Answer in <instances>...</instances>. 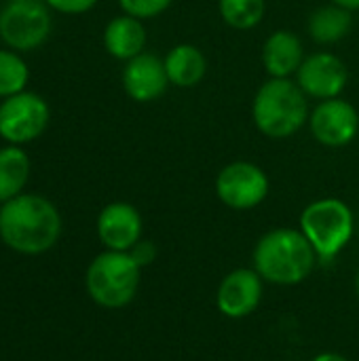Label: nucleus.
I'll use <instances>...</instances> for the list:
<instances>
[{
  "instance_id": "nucleus-1",
  "label": "nucleus",
  "mask_w": 359,
  "mask_h": 361,
  "mask_svg": "<svg viewBox=\"0 0 359 361\" xmlns=\"http://www.w3.org/2000/svg\"><path fill=\"white\" fill-rule=\"evenodd\" d=\"M61 214L44 197L21 192L0 207V241L17 254L40 256L57 245Z\"/></svg>"
},
{
  "instance_id": "nucleus-2",
  "label": "nucleus",
  "mask_w": 359,
  "mask_h": 361,
  "mask_svg": "<svg viewBox=\"0 0 359 361\" xmlns=\"http://www.w3.org/2000/svg\"><path fill=\"white\" fill-rule=\"evenodd\" d=\"M256 273L273 286H298L317 264V254L300 228H273L264 233L252 254Z\"/></svg>"
},
{
  "instance_id": "nucleus-3",
  "label": "nucleus",
  "mask_w": 359,
  "mask_h": 361,
  "mask_svg": "<svg viewBox=\"0 0 359 361\" xmlns=\"http://www.w3.org/2000/svg\"><path fill=\"white\" fill-rule=\"evenodd\" d=\"M309 97L292 78H267L252 99V121L269 140H290L309 123Z\"/></svg>"
},
{
  "instance_id": "nucleus-4",
  "label": "nucleus",
  "mask_w": 359,
  "mask_h": 361,
  "mask_svg": "<svg viewBox=\"0 0 359 361\" xmlns=\"http://www.w3.org/2000/svg\"><path fill=\"white\" fill-rule=\"evenodd\" d=\"M140 279L142 267L131 252L104 250L87 267L85 288L95 305L104 309H123L135 298Z\"/></svg>"
},
{
  "instance_id": "nucleus-5",
  "label": "nucleus",
  "mask_w": 359,
  "mask_h": 361,
  "mask_svg": "<svg viewBox=\"0 0 359 361\" xmlns=\"http://www.w3.org/2000/svg\"><path fill=\"white\" fill-rule=\"evenodd\" d=\"M298 228L313 245L322 262L334 260L353 239L355 216L353 209L336 197L311 201L298 220Z\"/></svg>"
},
{
  "instance_id": "nucleus-6",
  "label": "nucleus",
  "mask_w": 359,
  "mask_h": 361,
  "mask_svg": "<svg viewBox=\"0 0 359 361\" xmlns=\"http://www.w3.org/2000/svg\"><path fill=\"white\" fill-rule=\"evenodd\" d=\"M51 34L44 0H6L0 8V38L13 51H34Z\"/></svg>"
},
{
  "instance_id": "nucleus-7",
  "label": "nucleus",
  "mask_w": 359,
  "mask_h": 361,
  "mask_svg": "<svg viewBox=\"0 0 359 361\" xmlns=\"http://www.w3.org/2000/svg\"><path fill=\"white\" fill-rule=\"evenodd\" d=\"M216 197L235 212H250L264 203L271 192L267 171L252 161H233L224 165L214 182Z\"/></svg>"
},
{
  "instance_id": "nucleus-8",
  "label": "nucleus",
  "mask_w": 359,
  "mask_h": 361,
  "mask_svg": "<svg viewBox=\"0 0 359 361\" xmlns=\"http://www.w3.org/2000/svg\"><path fill=\"white\" fill-rule=\"evenodd\" d=\"M49 104L32 91H21L0 102V137L8 144H28L49 125Z\"/></svg>"
},
{
  "instance_id": "nucleus-9",
  "label": "nucleus",
  "mask_w": 359,
  "mask_h": 361,
  "mask_svg": "<svg viewBox=\"0 0 359 361\" xmlns=\"http://www.w3.org/2000/svg\"><path fill=\"white\" fill-rule=\"evenodd\" d=\"M309 131L313 140L326 148H345L359 135L358 108L345 97L317 102L309 114Z\"/></svg>"
},
{
  "instance_id": "nucleus-10",
  "label": "nucleus",
  "mask_w": 359,
  "mask_h": 361,
  "mask_svg": "<svg viewBox=\"0 0 359 361\" xmlns=\"http://www.w3.org/2000/svg\"><path fill=\"white\" fill-rule=\"evenodd\" d=\"M294 80L309 99L324 102L343 97V91L349 85V68L336 53L315 51L307 53Z\"/></svg>"
},
{
  "instance_id": "nucleus-11",
  "label": "nucleus",
  "mask_w": 359,
  "mask_h": 361,
  "mask_svg": "<svg viewBox=\"0 0 359 361\" xmlns=\"http://www.w3.org/2000/svg\"><path fill=\"white\" fill-rule=\"evenodd\" d=\"M264 279L256 269H235L218 286L216 307L229 319H243L256 313L262 302Z\"/></svg>"
},
{
  "instance_id": "nucleus-12",
  "label": "nucleus",
  "mask_w": 359,
  "mask_h": 361,
  "mask_svg": "<svg viewBox=\"0 0 359 361\" xmlns=\"http://www.w3.org/2000/svg\"><path fill=\"white\" fill-rule=\"evenodd\" d=\"M142 216L135 205L127 201L108 203L95 222L97 239L106 250L131 252L142 241Z\"/></svg>"
},
{
  "instance_id": "nucleus-13",
  "label": "nucleus",
  "mask_w": 359,
  "mask_h": 361,
  "mask_svg": "<svg viewBox=\"0 0 359 361\" xmlns=\"http://www.w3.org/2000/svg\"><path fill=\"white\" fill-rule=\"evenodd\" d=\"M121 82L125 93L138 104L157 102L159 97H163L167 87H171L163 57L148 51L125 61Z\"/></svg>"
},
{
  "instance_id": "nucleus-14",
  "label": "nucleus",
  "mask_w": 359,
  "mask_h": 361,
  "mask_svg": "<svg viewBox=\"0 0 359 361\" xmlns=\"http://www.w3.org/2000/svg\"><path fill=\"white\" fill-rule=\"evenodd\" d=\"M307 57L303 38L292 30H275L262 42L260 59L269 78H294Z\"/></svg>"
},
{
  "instance_id": "nucleus-15",
  "label": "nucleus",
  "mask_w": 359,
  "mask_h": 361,
  "mask_svg": "<svg viewBox=\"0 0 359 361\" xmlns=\"http://www.w3.org/2000/svg\"><path fill=\"white\" fill-rule=\"evenodd\" d=\"M104 49L118 61H129L146 49V27L142 19L131 15H116L104 27Z\"/></svg>"
},
{
  "instance_id": "nucleus-16",
  "label": "nucleus",
  "mask_w": 359,
  "mask_h": 361,
  "mask_svg": "<svg viewBox=\"0 0 359 361\" xmlns=\"http://www.w3.org/2000/svg\"><path fill=\"white\" fill-rule=\"evenodd\" d=\"M163 61L169 85L176 89H195L207 76V57L197 44L180 42L165 53Z\"/></svg>"
},
{
  "instance_id": "nucleus-17",
  "label": "nucleus",
  "mask_w": 359,
  "mask_h": 361,
  "mask_svg": "<svg viewBox=\"0 0 359 361\" xmlns=\"http://www.w3.org/2000/svg\"><path fill=\"white\" fill-rule=\"evenodd\" d=\"M353 30V11L343 8L334 2L317 6L307 17V34L313 42L322 47L336 44L345 40Z\"/></svg>"
},
{
  "instance_id": "nucleus-18",
  "label": "nucleus",
  "mask_w": 359,
  "mask_h": 361,
  "mask_svg": "<svg viewBox=\"0 0 359 361\" xmlns=\"http://www.w3.org/2000/svg\"><path fill=\"white\" fill-rule=\"evenodd\" d=\"M30 178V157L15 144L0 148V203L19 197Z\"/></svg>"
},
{
  "instance_id": "nucleus-19",
  "label": "nucleus",
  "mask_w": 359,
  "mask_h": 361,
  "mask_svg": "<svg viewBox=\"0 0 359 361\" xmlns=\"http://www.w3.org/2000/svg\"><path fill=\"white\" fill-rule=\"evenodd\" d=\"M220 19L233 30H252L262 23L267 0H218Z\"/></svg>"
},
{
  "instance_id": "nucleus-20",
  "label": "nucleus",
  "mask_w": 359,
  "mask_h": 361,
  "mask_svg": "<svg viewBox=\"0 0 359 361\" xmlns=\"http://www.w3.org/2000/svg\"><path fill=\"white\" fill-rule=\"evenodd\" d=\"M30 80L28 63L11 49H0V97H11L25 91Z\"/></svg>"
},
{
  "instance_id": "nucleus-21",
  "label": "nucleus",
  "mask_w": 359,
  "mask_h": 361,
  "mask_svg": "<svg viewBox=\"0 0 359 361\" xmlns=\"http://www.w3.org/2000/svg\"><path fill=\"white\" fill-rule=\"evenodd\" d=\"M171 4L174 0H118V6L125 15H131L142 21L163 15Z\"/></svg>"
},
{
  "instance_id": "nucleus-22",
  "label": "nucleus",
  "mask_w": 359,
  "mask_h": 361,
  "mask_svg": "<svg viewBox=\"0 0 359 361\" xmlns=\"http://www.w3.org/2000/svg\"><path fill=\"white\" fill-rule=\"evenodd\" d=\"M44 2L49 4V8L63 15H83L97 4V0H44Z\"/></svg>"
},
{
  "instance_id": "nucleus-23",
  "label": "nucleus",
  "mask_w": 359,
  "mask_h": 361,
  "mask_svg": "<svg viewBox=\"0 0 359 361\" xmlns=\"http://www.w3.org/2000/svg\"><path fill=\"white\" fill-rule=\"evenodd\" d=\"M131 256L135 258V262L140 264V267H146V264H150L152 260H154V256H157V250H154V245L150 243V241H140L133 250H131Z\"/></svg>"
},
{
  "instance_id": "nucleus-24",
  "label": "nucleus",
  "mask_w": 359,
  "mask_h": 361,
  "mask_svg": "<svg viewBox=\"0 0 359 361\" xmlns=\"http://www.w3.org/2000/svg\"><path fill=\"white\" fill-rule=\"evenodd\" d=\"M311 361H349L347 357H343L341 353H320L315 355Z\"/></svg>"
},
{
  "instance_id": "nucleus-25",
  "label": "nucleus",
  "mask_w": 359,
  "mask_h": 361,
  "mask_svg": "<svg viewBox=\"0 0 359 361\" xmlns=\"http://www.w3.org/2000/svg\"><path fill=\"white\" fill-rule=\"evenodd\" d=\"M330 2H334V4H339V6H343V8H349V11H359V0H330Z\"/></svg>"
},
{
  "instance_id": "nucleus-26",
  "label": "nucleus",
  "mask_w": 359,
  "mask_h": 361,
  "mask_svg": "<svg viewBox=\"0 0 359 361\" xmlns=\"http://www.w3.org/2000/svg\"><path fill=\"white\" fill-rule=\"evenodd\" d=\"M355 292H358V298H359V273H358V277H355Z\"/></svg>"
}]
</instances>
